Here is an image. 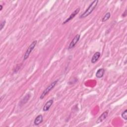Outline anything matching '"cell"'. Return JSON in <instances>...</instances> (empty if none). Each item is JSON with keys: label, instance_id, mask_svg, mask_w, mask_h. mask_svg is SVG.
I'll use <instances>...</instances> for the list:
<instances>
[{"label": "cell", "instance_id": "6da1fadb", "mask_svg": "<svg viewBox=\"0 0 127 127\" xmlns=\"http://www.w3.org/2000/svg\"><path fill=\"white\" fill-rule=\"evenodd\" d=\"M98 3V0H95V1H93L90 4V5H89V7L86 10V11L80 16V18H85L88 16L89 15H90L92 13V11L94 10L95 8L96 7Z\"/></svg>", "mask_w": 127, "mask_h": 127}, {"label": "cell", "instance_id": "7a4b0ae2", "mask_svg": "<svg viewBox=\"0 0 127 127\" xmlns=\"http://www.w3.org/2000/svg\"><path fill=\"white\" fill-rule=\"evenodd\" d=\"M58 80H57L54 81V82H53L45 90L43 91V92H42V93L41 94V95H40V99H43L44 97H45L46 95L49 93V92L52 89L55 87V86L56 85V84H57V82H58Z\"/></svg>", "mask_w": 127, "mask_h": 127}, {"label": "cell", "instance_id": "3957f363", "mask_svg": "<svg viewBox=\"0 0 127 127\" xmlns=\"http://www.w3.org/2000/svg\"><path fill=\"white\" fill-rule=\"evenodd\" d=\"M37 43V41L36 40H35L30 45V46L28 47V49L26 50V52H25V53L24 55V57H23V60L24 61L26 60L27 59H28L29 55L30 54L31 52L34 49V48L36 46Z\"/></svg>", "mask_w": 127, "mask_h": 127}, {"label": "cell", "instance_id": "277c9868", "mask_svg": "<svg viewBox=\"0 0 127 127\" xmlns=\"http://www.w3.org/2000/svg\"><path fill=\"white\" fill-rule=\"evenodd\" d=\"M80 37V35L79 34H77L74 37V38L73 39V40H72L71 42L70 43V44H69V49H72L75 46L76 44H77V43L79 40Z\"/></svg>", "mask_w": 127, "mask_h": 127}, {"label": "cell", "instance_id": "5b68a950", "mask_svg": "<svg viewBox=\"0 0 127 127\" xmlns=\"http://www.w3.org/2000/svg\"><path fill=\"white\" fill-rule=\"evenodd\" d=\"M79 11H80V8H78V9H76L74 11H73V13L70 16H69V17L68 18H67V20L63 23V24H65L66 23H67V22H69L70 21H71L72 20H73V19L75 17V16L79 13Z\"/></svg>", "mask_w": 127, "mask_h": 127}, {"label": "cell", "instance_id": "8992f818", "mask_svg": "<svg viewBox=\"0 0 127 127\" xmlns=\"http://www.w3.org/2000/svg\"><path fill=\"white\" fill-rule=\"evenodd\" d=\"M108 114V111H106L104 113H103L98 118L97 120L96 121V124H99L101 122H102L107 117Z\"/></svg>", "mask_w": 127, "mask_h": 127}, {"label": "cell", "instance_id": "52a82bcc", "mask_svg": "<svg viewBox=\"0 0 127 127\" xmlns=\"http://www.w3.org/2000/svg\"><path fill=\"white\" fill-rule=\"evenodd\" d=\"M53 99H51L50 100H49L46 103V104H45V105L43 107V110L44 112H46L48 111L49 109L50 108L51 106L53 103Z\"/></svg>", "mask_w": 127, "mask_h": 127}, {"label": "cell", "instance_id": "ba28073f", "mask_svg": "<svg viewBox=\"0 0 127 127\" xmlns=\"http://www.w3.org/2000/svg\"><path fill=\"white\" fill-rule=\"evenodd\" d=\"M100 55H101L100 53L99 52H97L95 53H94L91 58V63L92 64H94L96 63L98 61L99 58H100Z\"/></svg>", "mask_w": 127, "mask_h": 127}, {"label": "cell", "instance_id": "9c48e42d", "mask_svg": "<svg viewBox=\"0 0 127 127\" xmlns=\"http://www.w3.org/2000/svg\"><path fill=\"white\" fill-rule=\"evenodd\" d=\"M104 73H105V69L103 68H101L99 69L97 71L96 73V75H96L97 78L100 79V78H102L103 77Z\"/></svg>", "mask_w": 127, "mask_h": 127}, {"label": "cell", "instance_id": "30bf717a", "mask_svg": "<svg viewBox=\"0 0 127 127\" xmlns=\"http://www.w3.org/2000/svg\"><path fill=\"white\" fill-rule=\"evenodd\" d=\"M43 121V119L42 115H39L35 119L34 121V125L36 126H38L39 125H40L41 123H42Z\"/></svg>", "mask_w": 127, "mask_h": 127}, {"label": "cell", "instance_id": "8fae6325", "mask_svg": "<svg viewBox=\"0 0 127 127\" xmlns=\"http://www.w3.org/2000/svg\"><path fill=\"white\" fill-rule=\"evenodd\" d=\"M110 16H111V14H110V12H107V13H106L105 15V16H104V17H103L102 20V22H105V21H107L110 18Z\"/></svg>", "mask_w": 127, "mask_h": 127}, {"label": "cell", "instance_id": "7c38bea8", "mask_svg": "<svg viewBox=\"0 0 127 127\" xmlns=\"http://www.w3.org/2000/svg\"><path fill=\"white\" fill-rule=\"evenodd\" d=\"M30 98V95L29 94H27L26 96H25L23 99L21 100V103H22L23 104H25L26 102H27V101H28L29 99Z\"/></svg>", "mask_w": 127, "mask_h": 127}, {"label": "cell", "instance_id": "4fadbf2b", "mask_svg": "<svg viewBox=\"0 0 127 127\" xmlns=\"http://www.w3.org/2000/svg\"><path fill=\"white\" fill-rule=\"evenodd\" d=\"M122 117L124 120H127V110H125V111L122 114Z\"/></svg>", "mask_w": 127, "mask_h": 127}, {"label": "cell", "instance_id": "5bb4252c", "mask_svg": "<svg viewBox=\"0 0 127 127\" xmlns=\"http://www.w3.org/2000/svg\"><path fill=\"white\" fill-rule=\"evenodd\" d=\"M5 21H3L1 23V28H0V30H2L3 29V28H4V27L5 26Z\"/></svg>", "mask_w": 127, "mask_h": 127}, {"label": "cell", "instance_id": "9a60e30c", "mask_svg": "<svg viewBox=\"0 0 127 127\" xmlns=\"http://www.w3.org/2000/svg\"><path fill=\"white\" fill-rule=\"evenodd\" d=\"M127 16V10H125V12H124V14L122 15V16L123 17H125Z\"/></svg>", "mask_w": 127, "mask_h": 127}, {"label": "cell", "instance_id": "2e32d148", "mask_svg": "<svg viewBox=\"0 0 127 127\" xmlns=\"http://www.w3.org/2000/svg\"><path fill=\"white\" fill-rule=\"evenodd\" d=\"M0 7H1V9H0V11H2L3 9V6L2 5H0Z\"/></svg>", "mask_w": 127, "mask_h": 127}]
</instances>
